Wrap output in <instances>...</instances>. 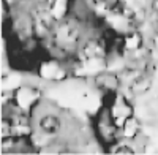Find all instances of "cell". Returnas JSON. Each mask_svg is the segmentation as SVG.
Returning a JSON list of instances; mask_svg holds the SVG:
<instances>
[{
  "instance_id": "obj_4",
  "label": "cell",
  "mask_w": 158,
  "mask_h": 155,
  "mask_svg": "<svg viewBox=\"0 0 158 155\" xmlns=\"http://www.w3.org/2000/svg\"><path fill=\"white\" fill-rule=\"evenodd\" d=\"M150 86H152V76L149 74V71H139V74L130 84V92L135 97L144 95L150 89Z\"/></svg>"
},
{
  "instance_id": "obj_5",
  "label": "cell",
  "mask_w": 158,
  "mask_h": 155,
  "mask_svg": "<svg viewBox=\"0 0 158 155\" xmlns=\"http://www.w3.org/2000/svg\"><path fill=\"white\" fill-rule=\"evenodd\" d=\"M95 10H103L108 13H117L122 10V0H90Z\"/></svg>"
},
{
  "instance_id": "obj_6",
  "label": "cell",
  "mask_w": 158,
  "mask_h": 155,
  "mask_svg": "<svg viewBox=\"0 0 158 155\" xmlns=\"http://www.w3.org/2000/svg\"><path fill=\"white\" fill-rule=\"evenodd\" d=\"M152 11L155 13V16L158 18V0H152Z\"/></svg>"
},
{
  "instance_id": "obj_1",
  "label": "cell",
  "mask_w": 158,
  "mask_h": 155,
  "mask_svg": "<svg viewBox=\"0 0 158 155\" xmlns=\"http://www.w3.org/2000/svg\"><path fill=\"white\" fill-rule=\"evenodd\" d=\"M94 135L97 141L106 149H112L120 141V125L114 117L111 105L103 106L94 119Z\"/></svg>"
},
{
  "instance_id": "obj_2",
  "label": "cell",
  "mask_w": 158,
  "mask_h": 155,
  "mask_svg": "<svg viewBox=\"0 0 158 155\" xmlns=\"http://www.w3.org/2000/svg\"><path fill=\"white\" fill-rule=\"evenodd\" d=\"M36 130L41 133L43 136L49 138H59L63 132V122L60 119V115L56 112H43L36 120Z\"/></svg>"
},
{
  "instance_id": "obj_3",
  "label": "cell",
  "mask_w": 158,
  "mask_h": 155,
  "mask_svg": "<svg viewBox=\"0 0 158 155\" xmlns=\"http://www.w3.org/2000/svg\"><path fill=\"white\" fill-rule=\"evenodd\" d=\"M92 82H94L95 89L103 92L104 95H115L122 87V78L114 71H100L94 76Z\"/></svg>"
}]
</instances>
